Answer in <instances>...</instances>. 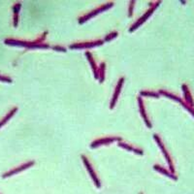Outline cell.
I'll return each mask as SVG.
<instances>
[{
  "label": "cell",
  "mask_w": 194,
  "mask_h": 194,
  "mask_svg": "<svg viewBox=\"0 0 194 194\" xmlns=\"http://www.w3.org/2000/svg\"><path fill=\"white\" fill-rule=\"evenodd\" d=\"M159 3H160V2H156L155 4H154V6H153V7H150V9H148V10L147 12H146V14L143 15V16H142V17L140 18V19H139V20H137V22H136L131 27H130V31H133V30H134L135 28H137L138 26H140L141 24L143 23V22H145V20L148 19V17H150V15L154 11V9H155V7L159 4Z\"/></svg>",
  "instance_id": "obj_1"
},
{
  "label": "cell",
  "mask_w": 194,
  "mask_h": 194,
  "mask_svg": "<svg viewBox=\"0 0 194 194\" xmlns=\"http://www.w3.org/2000/svg\"><path fill=\"white\" fill-rule=\"evenodd\" d=\"M113 5H114V3H107V4H106V5H103V6H101V7H100V8L95 9V10H93V11L90 12V13H89L87 15H86V16H84V17L81 18V19L79 20V22L82 23V22H86V20H89V18L93 17V16H94V15L100 13V12H102L103 10H105V9H108L109 7H111V6H113Z\"/></svg>",
  "instance_id": "obj_2"
},
{
  "label": "cell",
  "mask_w": 194,
  "mask_h": 194,
  "mask_svg": "<svg viewBox=\"0 0 194 194\" xmlns=\"http://www.w3.org/2000/svg\"><path fill=\"white\" fill-rule=\"evenodd\" d=\"M123 81H124L123 77H121V78L119 79V83H117V87H116V89H115L113 98H112V101H111V104H110V108H111V109H113V108L115 107V105H116V102H117V97H119V92H120L121 86H122Z\"/></svg>",
  "instance_id": "obj_3"
},
{
  "label": "cell",
  "mask_w": 194,
  "mask_h": 194,
  "mask_svg": "<svg viewBox=\"0 0 194 194\" xmlns=\"http://www.w3.org/2000/svg\"><path fill=\"white\" fill-rule=\"evenodd\" d=\"M103 41H94V42H86V43H78L70 45L71 49H80V48H91L95 46L102 45Z\"/></svg>",
  "instance_id": "obj_4"
},
{
  "label": "cell",
  "mask_w": 194,
  "mask_h": 194,
  "mask_svg": "<svg viewBox=\"0 0 194 194\" xmlns=\"http://www.w3.org/2000/svg\"><path fill=\"white\" fill-rule=\"evenodd\" d=\"M116 140L117 141H120L121 138H119V137H109V138L98 139V140H95L90 146H91V148H95L96 146L103 145V144H108V143H111V142H114V141H116Z\"/></svg>",
  "instance_id": "obj_5"
},
{
  "label": "cell",
  "mask_w": 194,
  "mask_h": 194,
  "mask_svg": "<svg viewBox=\"0 0 194 194\" xmlns=\"http://www.w3.org/2000/svg\"><path fill=\"white\" fill-rule=\"evenodd\" d=\"M138 101H139V106H140V112H141L142 117H143V119H145V121H146V123H147L148 127H150V128L151 124H150V120H148V119L147 117V114H146V111H145L144 102H143V100H142L141 97H139V98H138Z\"/></svg>",
  "instance_id": "obj_6"
},
{
  "label": "cell",
  "mask_w": 194,
  "mask_h": 194,
  "mask_svg": "<svg viewBox=\"0 0 194 194\" xmlns=\"http://www.w3.org/2000/svg\"><path fill=\"white\" fill-rule=\"evenodd\" d=\"M82 158L84 159V164H86V168H87V170H89V173H90V174H91L92 178H93V180H94L95 183L97 184V186H100V183H99V181H98V179L96 178V176H95V174H94V172H93V170H92V168H91V165L89 164V160L86 159V157L84 156V155H82Z\"/></svg>",
  "instance_id": "obj_7"
},
{
  "label": "cell",
  "mask_w": 194,
  "mask_h": 194,
  "mask_svg": "<svg viewBox=\"0 0 194 194\" xmlns=\"http://www.w3.org/2000/svg\"><path fill=\"white\" fill-rule=\"evenodd\" d=\"M86 57H87V58H89V60L90 64H91V67H92V69H93V73H94L95 79H98V78H99V71L97 70V67H96V65H95L94 59H93L91 53H90L89 51H86Z\"/></svg>",
  "instance_id": "obj_8"
},
{
  "label": "cell",
  "mask_w": 194,
  "mask_h": 194,
  "mask_svg": "<svg viewBox=\"0 0 194 194\" xmlns=\"http://www.w3.org/2000/svg\"><path fill=\"white\" fill-rule=\"evenodd\" d=\"M119 147H121V148H126V150H130L134 151V153H139V154L143 153V151H142L141 150H138V148L132 147V146H130V145H127V144H125V143H119Z\"/></svg>",
  "instance_id": "obj_9"
},
{
  "label": "cell",
  "mask_w": 194,
  "mask_h": 194,
  "mask_svg": "<svg viewBox=\"0 0 194 194\" xmlns=\"http://www.w3.org/2000/svg\"><path fill=\"white\" fill-rule=\"evenodd\" d=\"M33 161H31V162H28V163H25V164H23V165H22L20 167H19V168H17V169H15V170H13V171H11L10 173H8V174H6V175H3V177H7V176H9V175H11V174H14V173H17V172H19L20 170H22V169H24V168H26V167H28V166H31L32 164H33Z\"/></svg>",
  "instance_id": "obj_10"
},
{
  "label": "cell",
  "mask_w": 194,
  "mask_h": 194,
  "mask_svg": "<svg viewBox=\"0 0 194 194\" xmlns=\"http://www.w3.org/2000/svg\"><path fill=\"white\" fill-rule=\"evenodd\" d=\"M17 109H18V108H14L13 110H11L10 112H9V113L7 114V116H6V117H4V119H3L1 121H0V126H2L3 124H4V123L6 122V121H7V120H8L9 119H10V117H11L12 116H13V115L15 114V112L17 111Z\"/></svg>",
  "instance_id": "obj_11"
},
{
  "label": "cell",
  "mask_w": 194,
  "mask_h": 194,
  "mask_svg": "<svg viewBox=\"0 0 194 194\" xmlns=\"http://www.w3.org/2000/svg\"><path fill=\"white\" fill-rule=\"evenodd\" d=\"M99 72H100V83H103L104 82V78H105V76H104V73H105V63L104 62H102L101 63V66H100V70H99Z\"/></svg>",
  "instance_id": "obj_12"
},
{
  "label": "cell",
  "mask_w": 194,
  "mask_h": 194,
  "mask_svg": "<svg viewBox=\"0 0 194 194\" xmlns=\"http://www.w3.org/2000/svg\"><path fill=\"white\" fill-rule=\"evenodd\" d=\"M117 35V32H116V31H114V32H112V33H110L107 37L105 38V41H110L111 39H113V38H115L116 36Z\"/></svg>",
  "instance_id": "obj_13"
},
{
  "label": "cell",
  "mask_w": 194,
  "mask_h": 194,
  "mask_svg": "<svg viewBox=\"0 0 194 194\" xmlns=\"http://www.w3.org/2000/svg\"><path fill=\"white\" fill-rule=\"evenodd\" d=\"M141 95H148V96H155V97L158 96V94H156V93H154V92H150V91H141Z\"/></svg>",
  "instance_id": "obj_14"
},
{
  "label": "cell",
  "mask_w": 194,
  "mask_h": 194,
  "mask_svg": "<svg viewBox=\"0 0 194 194\" xmlns=\"http://www.w3.org/2000/svg\"><path fill=\"white\" fill-rule=\"evenodd\" d=\"M134 4H135V1H131V2H130V6H129V13H128L129 17H131V16H132V11H133V6H134Z\"/></svg>",
  "instance_id": "obj_15"
},
{
  "label": "cell",
  "mask_w": 194,
  "mask_h": 194,
  "mask_svg": "<svg viewBox=\"0 0 194 194\" xmlns=\"http://www.w3.org/2000/svg\"><path fill=\"white\" fill-rule=\"evenodd\" d=\"M53 49H54V50H56V51H66L64 48H60L59 46H54V47H53Z\"/></svg>",
  "instance_id": "obj_16"
}]
</instances>
